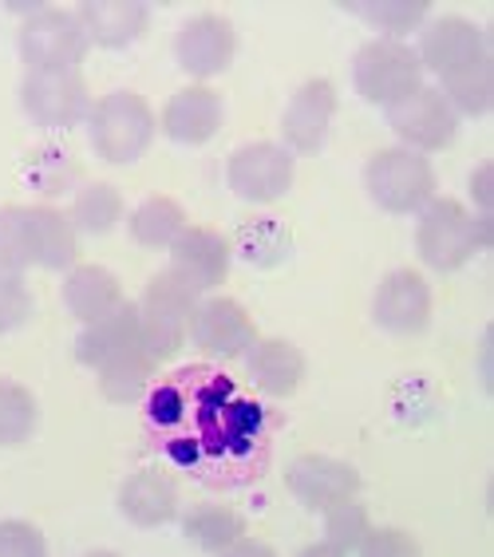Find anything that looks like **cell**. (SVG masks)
I'll use <instances>...</instances> for the list:
<instances>
[{"label": "cell", "instance_id": "obj_1", "mask_svg": "<svg viewBox=\"0 0 494 557\" xmlns=\"http://www.w3.org/2000/svg\"><path fill=\"white\" fill-rule=\"evenodd\" d=\"M162 459L214 491L254 483L269 462V416L218 368H183L147 396Z\"/></svg>", "mask_w": 494, "mask_h": 557}, {"label": "cell", "instance_id": "obj_2", "mask_svg": "<svg viewBox=\"0 0 494 557\" xmlns=\"http://www.w3.org/2000/svg\"><path fill=\"white\" fill-rule=\"evenodd\" d=\"M416 249L435 273H455L479 249H491V214H467V206L455 198H431L419 210Z\"/></svg>", "mask_w": 494, "mask_h": 557}, {"label": "cell", "instance_id": "obj_3", "mask_svg": "<svg viewBox=\"0 0 494 557\" xmlns=\"http://www.w3.org/2000/svg\"><path fill=\"white\" fill-rule=\"evenodd\" d=\"M87 139L103 162H135L155 143V111L135 91H111L87 111Z\"/></svg>", "mask_w": 494, "mask_h": 557}, {"label": "cell", "instance_id": "obj_4", "mask_svg": "<svg viewBox=\"0 0 494 557\" xmlns=\"http://www.w3.org/2000/svg\"><path fill=\"white\" fill-rule=\"evenodd\" d=\"M198 309V289L190 281H183L174 269L159 273V277L147 285L139 300V317H143V348L155 356V360H171L186 341V329H190V317Z\"/></svg>", "mask_w": 494, "mask_h": 557}, {"label": "cell", "instance_id": "obj_5", "mask_svg": "<svg viewBox=\"0 0 494 557\" xmlns=\"http://www.w3.org/2000/svg\"><path fill=\"white\" fill-rule=\"evenodd\" d=\"M365 186L372 202L387 214H416L435 194V171L416 150L392 147L372 154V162L365 166Z\"/></svg>", "mask_w": 494, "mask_h": 557}, {"label": "cell", "instance_id": "obj_6", "mask_svg": "<svg viewBox=\"0 0 494 557\" xmlns=\"http://www.w3.org/2000/svg\"><path fill=\"white\" fill-rule=\"evenodd\" d=\"M353 84L360 99L376 103V108H392L399 99H408L411 91L423 87V67H419L416 48L399 40L365 44L353 60Z\"/></svg>", "mask_w": 494, "mask_h": 557}, {"label": "cell", "instance_id": "obj_7", "mask_svg": "<svg viewBox=\"0 0 494 557\" xmlns=\"http://www.w3.org/2000/svg\"><path fill=\"white\" fill-rule=\"evenodd\" d=\"M21 108L40 127H72L91 111L87 79L79 67H28L21 79Z\"/></svg>", "mask_w": 494, "mask_h": 557}, {"label": "cell", "instance_id": "obj_8", "mask_svg": "<svg viewBox=\"0 0 494 557\" xmlns=\"http://www.w3.org/2000/svg\"><path fill=\"white\" fill-rule=\"evenodd\" d=\"M87 55L84 24L64 9L44 4L21 24V60L28 67H79Z\"/></svg>", "mask_w": 494, "mask_h": 557}, {"label": "cell", "instance_id": "obj_9", "mask_svg": "<svg viewBox=\"0 0 494 557\" xmlns=\"http://www.w3.org/2000/svg\"><path fill=\"white\" fill-rule=\"evenodd\" d=\"M226 183L246 202H277L293 186V154L277 143H246L230 154Z\"/></svg>", "mask_w": 494, "mask_h": 557}, {"label": "cell", "instance_id": "obj_10", "mask_svg": "<svg viewBox=\"0 0 494 557\" xmlns=\"http://www.w3.org/2000/svg\"><path fill=\"white\" fill-rule=\"evenodd\" d=\"M384 119H387V127L416 150L452 147L455 131H459V115H455L452 103H447L435 87H419L408 99L384 108Z\"/></svg>", "mask_w": 494, "mask_h": 557}, {"label": "cell", "instance_id": "obj_11", "mask_svg": "<svg viewBox=\"0 0 494 557\" xmlns=\"http://www.w3.org/2000/svg\"><path fill=\"white\" fill-rule=\"evenodd\" d=\"M174 55H178V67H183V72H190L194 79L222 75L230 64H234V55H237L234 24H230L226 16H214V12L190 16V21L178 28Z\"/></svg>", "mask_w": 494, "mask_h": 557}, {"label": "cell", "instance_id": "obj_12", "mask_svg": "<svg viewBox=\"0 0 494 557\" xmlns=\"http://www.w3.org/2000/svg\"><path fill=\"white\" fill-rule=\"evenodd\" d=\"M372 317L384 333L392 336H416L431 324V289L416 269H396L380 281L372 297Z\"/></svg>", "mask_w": 494, "mask_h": 557}, {"label": "cell", "instance_id": "obj_13", "mask_svg": "<svg viewBox=\"0 0 494 557\" xmlns=\"http://www.w3.org/2000/svg\"><path fill=\"white\" fill-rule=\"evenodd\" d=\"M190 336L194 344L210 356H246L258 344V324L249 321V312L230 297H210L198 300V309L190 317Z\"/></svg>", "mask_w": 494, "mask_h": 557}, {"label": "cell", "instance_id": "obj_14", "mask_svg": "<svg viewBox=\"0 0 494 557\" xmlns=\"http://www.w3.org/2000/svg\"><path fill=\"white\" fill-rule=\"evenodd\" d=\"M285 486H289V491L297 494V503L309 506V510H329V506L360 494V474H356L348 462L329 459V455H301V459L289 462Z\"/></svg>", "mask_w": 494, "mask_h": 557}, {"label": "cell", "instance_id": "obj_15", "mask_svg": "<svg viewBox=\"0 0 494 557\" xmlns=\"http://www.w3.org/2000/svg\"><path fill=\"white\" fill-rule=\"evenodd\" d=\"M336 115V87L329 79H309L293 91L289 108L281 115V135L297 154H317Z\"/></svg>", "mask_w": 494, "mask_h": 557}, {"label": "cell", "instance_id": "obj_16", "mask_svg": "<svg viewBox=\"0 0 494 557\" xmlns=\"http://www.w3.org/2000/svg\"><path fill=\"white\" fill-rule=\"evenodd\" d=\"M171 269L194 289H218L230 273V242L210 225H186L171 242Z\"/></svg>", "mask_w": 494, "mask_h": 557}, {"label": "cell", "instance_id": "obj_17", "mask_svg": "<svg viewBox=\"0 0 494 557\" xmlns=\"http://www.w3.org/2000/svg\"><path fill=\"white\" fill-rule=\"evenodd\" d=\"M162 131L166 139L183 143V147H202L222 131V99L206 84H194L174 91L162 108Z\"/></svg>", "mask_w": 494, "mask_h": 557}, {"label": "cell", "instance_id": "obj_18", "mask_svg": "<svg viewBox=\"0 0 494 557\" xmlns=\"http://www.w3.org/2000/svg\"><path fill=\"white\" fill-rule=\"evenodd\" d=\"M419 67H431V72H455V67L471 64L479 55H486V36L479 24L462 21V16H440L423 33V44H419Z\"/></svg>", "mask_w": 494, "mask_h": 557}, {"label": "cell", "instance_id": "obj_19", "mask_svg": "<svg viewBox=\"0 0 494 557\" xmlns=\"http://www.w3.org/2000/svg\"><path fill=\"white\" fill-rule=\"evenodd\" d=\"M76 21L84 24L87 44L127 48L147 33L151 12H147V4H135V0H87V4H79Z\"/></svg>", "mask_w": 494, "mask_h": 557}, {"label": "cell", "instance_id": "obj_20", "mask_svg": "<svg viewBox=\"0 0 494 557\" xmlns=\"http://www.w3.org/2000/svg\"><path fill=\"white\" fill-rule=\"evenodd\" d=\"M143 341V317L139 305H119L115 312L99 317L84 329V336L76 341V360L87 368H103L111 356L127 352Z\"/></svg>", "mask_w": 494, "mask_h": 557}, {"label": "cell", "instance_id": "obj_21", "mask_svg": "<svg viewBox=\"0 0 494 557\" xmlns=\"http://www.w3.org/2000/svg\"><path fill=\"white\" fill-rule=\"evenodd\" d=\"M119 510H123L127 522L155 530V525H166L178 515V494H174V483L166 474L139 471L119 486Z\"/></svg>", "mask_w": 494, "mask_h": 557}, {"label": "cell", "instance_id": "obj_22", "mask_svg": "<svg viewBox=\"0 0 494 557\" xmlns=\"http://www.w3.org/2000/svg\"><path fill=\"white\" fill-rule=\"evenodd\" d=\"M246 368L265 396L285 399L305 384V356L289 341H258L246 352Z\"/></svg>", "mask_w": 494, "mask_h": 557}, {"label": "cell", "instance_id": "obj_23", "mask_svg": "<svg viewBox=\"0 0 494 557\" xmlns=\"http://www.w3.org/2000/svg\"><path fill=\"white\" fill-rule=\"evenodd\" d=\"M64 305L76 321L91 324L123 305V285L103 265H76L64 281Z\"/></svg>", "mask_w": 494, "mask_h": 557}, {"label": "cell", "instance_id": "obj_24", "mask_svg": "<svg viewBox=\"0 0 494 557\" xmlns=\"http://www.w3.org/2000/svg\"><path fill=\"white\" fill-rule=\"evenodd\" d=\"M440 96L452 103L455 115H486L494 108V60L491 55H479L471 64L455 67V72L443 75Z\"/></svg>", "mask_w": 494, "mask_h": 557}, {"label": "cell", "instance_id": "obj_25", "mask_svg": "<svg viewBox=\"0 0 494 557\" xmlns=\"http://www.w3.org/2000/svg\"><path fill=\"white\" fill-rule=\"evenodd\" d=\"M155 368H159V360H155L139 341L135 348L111 356L108 364L99 368V392L108 399H115V404H135V399L147 396Z\"/></svg>", "mask_w": 494, "mask_h": 557}, {"label": "cell", "instance_id": "obj_26", "mask_svg": "<svg viewBox=\"0 0 494 557\" xmlns=\"http://www.w3.org/2000/svg\"><path fill=\"white\" fill-rule=\"evenodd\" d=\"M131 242L143 249H171V242L186 230L183 206L174 198H147V202L127 218Z\"/></svg>", "mask_w": 494, "mask_h": 557}, {"label": "cell", "instance_id": "obj_27", "mask_svg": "<svg viewBox=\"0 0 494 557\" xmlns=\"http://www.w3.org/2000/svg\"><path fill=\"white\" fill-rule=\"evenodd\" d=\"M24 183L40 194H64L76 186L79 162L64 143H44V147L28 150V159L21 162Z\"/></svg>", "mask_w": 494, "mask_h": 557}, {"label": "cell", "instance_id": "obj_28", "mask_svg": "<svg viewBox=\"0 0 494 557\" xmlns=\"http://www.w3.org/2000/svg\"><path fill=\"white\" fill-rule=\"evenodd\" d=\"M234 246H237V253L249 261V265L273 269V265H281V261L289 258L293 234H289V225L277 222V218H249V222L237 230Z\"/></svg>", "mask_w": 494, "mask_h": 557}, {"label": "cell", "instance_id": "obj_29", "mask_svg": "<svg viewBox=\"0 0 494 557\" xmlns=\"http://www.w3.org/2000/svg\"><path fill=\"white\" fill-rule=\"evenodd\" d=\"M36 222V265L40 269H72L76 265V225L67 222L60 210L33 206Z\"/></svg>", "mask_w": 494, "mask_h": 557}, {"label": "cell", "instance_id": "obj_30", "mask_svg": "<svg viewBox=\"0 0 494 557\" xmlns=\"http://www.w3.org/2000/svg\"><path fill=\"white\" fill-rule=\"evenodd\" d=\"M183 534L186 542L210 549V554H226L237 537H246V518L226 506H198L183 518Z\"/></svg>", "mask_w": 494, "mask_h": 557}, {"label": "cell", "instance_id": "obj_31", "mask_svg": "<svg viewBox=\"0 0 494 557\" xmlns=\"http://www.w3.org/2000/svg\"><path fill=\"white\" fill-rule=\"evenodd\" d=\"M368 530H372V525H368L365 506L356 503V498H344V503H336V506H329V510H324V542H321V546H309L305 554H309V557L360 554V542H365Z\"/></svg>", "mask_w": 494, "mask_h": 557}, {"label": "cell", "instance_id": "obj_32", "mask_svg": "<svg viewBox=\"0 0 494 557\" xmlns=\"http://www.w3.org/2000/svg\"><path fill=\"white\" fill-rule=\"evenodd\" d=\"M344 12H353L365 24L380 28L387 40H396V36L416 33L419 24L428 21L431 4L428 0H365V4H344Z\"/></svg>", "mask_w": 494, "mask_h": 557}, {"label": "cell", "instance_id": "obj_33", "mask_svg": "<svg viewBox=\"0 0 494 557\" xmlns=\"http://www.w3.org/2000/svg\"><path fill=\"white\" fill-rule=\"evenodd\" d=\"M36 265V222L33 206H4L0 210V269H33Z\"/></svg>", "mask_w": 494, "mask_h": 557}, {"label": "cell", "instance_id": "obj_34", "mask_svg": "<svg viewBox=\"0 0 494 557\" xmlns=\"http://www.w3.org/2000/svg\"><path fill=\"white\" fill-rule=\"evenodd\" d=\"M119 218H123V198L115 186L91 183L76 194L67 222L76 225V234H108L119 225Z\"/></svg>", "mask_w": 494, "mask_h": 557}, {"label": "cell", "instance_id": "obj_35", "mask_svg": "<svg viewBox=\"0 0 494 557\" xmlns=\"http://www.w3.org/2000/svg\"><path fill=\"white\" fill-rule=\"evenodd\" d=\"M36 431V399L28 387L0 380V447H21Z\"/></svg>", "mask_w": 494, "mask_h": 557}, {"label": "cell", "instance_id": "obj_36", "mask_svg": "<svg viewBox=\"0 0 494 557\" xmlns=\"http://www.w3.org/2000/svg\"><path fill=\"white\" fill-rule=\"evenodd\" d=\"M33 317V293L21 281V273L0 269V336L16 333L24 321Z\"/></svg>", "mask_w": 494, "mask_h": 557}, {"label": "cell", "instance_id": "obj_37", "mask_svg": "<svg viewBox=\"0 0 494 557\" xmlns=\"http://www.w3.org/2000/svg\"><path fill=\"white\" fill-rule=\"evenodd\" d=\"M44 554H48V542H44V534L33 522H21V518L0 522V557H44Z\"/></svg>", "mask_w": 494, "mask_h": 557}, {"label": "cell", "instance_id": "obj_38", "mask_svg": "<svg viewBox=\"0 0 494 557\" xmlns=\"http://www.w3.org/2000/svg\"><path fill=\"white\" fill-rule=\"evenodd\" d=\"M360 554L368 557H416L419 546L404 530H368L360 542Z\"/></svg>", "mask_w": 494, "mask_h": 557}, {"label": "cell", "instance_id": "obj_39", "mask_svg": "<svg viewBox=\"0 0 494 557\" xmlns=\"http://www.w3.org/2000/svg\"><path fill=\"white\" fill-rule=\"evenodd\" d=\"M486 183H491V162L474 166V174H471V198H474V206H479V214H491V190H486Z\"/></svg>", "mask_w": 494, "mask_h": 557}]
</instances>
